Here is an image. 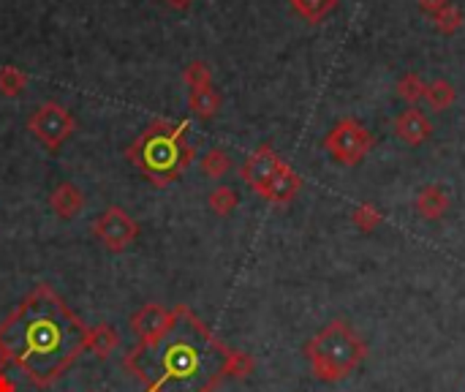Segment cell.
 I'll list each match as a JSON object with an SVG mask.
<instances>
[{"label":"cell","mask_w":465,"mask_h":392,"mask_svg":"<svg viewBox=\"0 0 465 392\" xmlns=\"http://www.w3.org/2000/svg\"><path fill=\"white\" fill-rule=\"evenodd\" d=\"M123 368L145 392H216L226 379H248L256 362L248 352L226 346L188 305H174L164 330L123 354Z\"/></svg>","instance_id":"6da1fadb"},{"label":"cell","mask_w":465,"mask_h":392,"mask_svg":"<svg viewBox=\"0 0 465 392\" xmlns=\"http://www.w3.org/2000/svg\"><path fill=\"white\" fill-rule=\"evenodd\" d=\"M88 327L49 284L30 289L0 321V344L25 379L46 389L85 352Z\"/></svg>","instance_id":"7a4b0ae2"},{"label":"cell","mask_w":465,"mask_h":392,"mask_svg":"<svg viewBox=\"0 0 465 392\" xmlns=\"http://www.w3.org/2000/svg\"><path fill=\"white\" fill-rule=\"evenodd\" d=\"M188 128L190 120H153L140 134V140L125 148V161L134 164L156 188L172 185L196 158V150L188 142Z\"/></svg>","instance_id":"3957f363"},{"label":"cell","mask_w":465,"mask_h":392,"mask_svg":"<svg viewBox=\"0 0 465 392\" xmlns=\"http://www.w3.org/2000/svg\"><path fill=\"white\" fill-rule=\"evenodd\" d=\"M305 357L313 379L335 384L349 379L365 362L368 346L346 321H332L305 344Z\"/></svg>","instance_id":"277c9868"},{"label":"cell","mask_w":465,"mask_h":392,"mask_svg":"<svg viewBox=\"0 0 465 392\" xmlns=\"http://www.w3.org/2000/svg\"><path fill=\"white\" fill-rule=\"evenodd\" d=\"M324 150L343 166H357L373 150V137L359 120L343 117L341 123L332 125V131L324 137Z\"/></svg>","instance_id":"5b68a950"},{"label":"cell","mask_w":465,"mask_h":392,"mask_svg":"<svg viewBox=\"0 0 465 392\" xmlns=\"http://www.w3.org/2000/svg\"><path fill=\"white\" fill-rule=\"evenodd\" d=\"M28 131L46 150L55 153L72 140V134L77 131V120L60 101H44L28 117Z\"/></svg>","instance_id":"8992f818"},{"label":"cell","mask_w":465,"mask_h":392,"mask_svg":"<svg viewBox=\"0 0 465 392\" xmlns=\"http://www.w3.org/2000/svg\"><path fill=\"white\" fill-rule=\"evenodd\" d=\"M93 237L109 251V253H123L134 245L140 237V221L131 218L123 208H106L101 216L93 221Z\"/></svg>","instance_id":"52a82bcc"},{"label":"cell","mask_w":465,"mask_h":392,"mask_svg":"<svg viewBox=\"0 0 465 392\" xmlns=\"http://www.w3.org/2000/svg\"><path fill=\"white\" fill-rule=\"evenodd\" d=\"M283 166V158L273 150V145H261L256 148L248 161L240 166V177L245 185H250L256 193H261V188L273 180V175Z\"/></svg>","instance_id":"ba28073f"},{"label":"cell","mask_w":465,"mask_h":392,"mask_svg":"<svg viewBox=\"0 0 465 392\" xmlns=\"http://www.w3.org/2000/svg\"><path fill=\"white\" fill-rule=\"evenodd\" d=\"M302 188V177L283 161V166L273 175V180L261 188V200H267L270 205H289L294 196L300 193Z\"/></svg>","instance_id":"9c48e42d"},{"label":"cell","mask_w":465,"mask_h":392,"mask_svg":"<svg viewBox=\"0 0 465 392\" xmlns=\"http://www.w3.org/2000/svg\"><path fill=\"white\" fill-rule=\"evenodd\" d=\"M430 131H433V125L425 117V112H419V109H406L394 117V137L411 148H419L422 142H427Z\"/></svg>","instance_id":"30bf717a"},{"label":"cell","mask_w":465,"mask_h":392,"mask_svg":"<svg viewBox=\"0 0 465 392\" xmlns=\"http://www.w3.org/2000/svg\"><path fill=\"white\" fill-rule=\"evenodd\" d=\"M49 208L60 221H74L85 208V193L74 183L65 180L49 193Z\"/></svg>","instance_id":"8fae6325"},{"label":"cell","mask_w":465,"mask_h":392,"mask_svg":"<svg viewBox=\"0 0 465 392\" xmlns=\"http://www.w3.org/2000/svg\"><path fill=\"white\" fill-rule=\"evenodd\" d=\"M169 316H172V308H166L161 303H148L134 316H131L128 324H131V330L137 333V338L142 341V338H150L158 330H164V324L169 321Z\"/></svg>","instance_id":"7c38bea8"},{"label":"cell","mask_w":465,"mask_h":392,"mask_svg":"<svg viewBox=\"0 0 465 392\" xmlns=\"http://www.w3.org/2000/svg\"><path fill=\"white\" fill-rule=\"evenodd\" d=\"M120 344H123V338H120V333L114 330L112 324H93V327H88V338H85V349L88 352H93L98 360H109V354L114 352V349H120Z\"/></svg>","instance_id":"4fadbf2b"},{"label":"cell","mask_w":465,"mask_h":392,"mask_svg":"<svg viewBox=\"0 0 465 392\" xmlns=\"http://www.w3.org/2000/svg\"><path fill=\"white\" fill-rule=\"evenodd\" d=\"M417 213L425 218V221H441L449 210V193L441 188V185H425L419 193H417Z\"/></svg>","instance_id":"5bb4252c"},{"label":"cell","mask_w":465,"mask_h":392,"mask_svg":"<svg viewBox=\"0 0 465 392\" xmlns=\"http://www.w3.org/2000/svg\"><path fill=\"white\" fill-rule=\"evenodd\" d=\"M221 104H224V98H221V93L213 85L196 88V90L188 93V109L199 120H213L221 112Z\"/></svg>","instance_id":"9a60e30c"},{"label":"cell","mask_w":465,"mask_h":392,"mask_svg":"<svg viewBox=\"0 0 465 392\" xmlns=\"http://www.w3.org/2000/svg\"><path fill=\"white\" fill-rule=\"evenodd\" d=\"M292 9L310 25H318L321 20H326L332 12H335L338 0H289Z\"/></svg>","instance_id":"2e32d148"},{"label":"cell","mask_w":465,"mask_h":392,"mask_svg":"<svg viewBox=\"0 0 465 392\" xmlns=\"http://www.w3.org/2000/svg\"><path fill=\"white\" fill-rule=\"evenodd\" d=\"M207 205H210V210H213L216 216L226 218V216H232L234 208L240 205V196H237V191H234L232 185H218V188H213V191L207 193Z\"/></svg>","instance_id":"e0dca14e"},{"label":"cell","mask_w":465,"mask_h":392,"mask_svg":"<svg viewBox=\"0 0 465 392\" xmlns=\"http://www.w3.org/2000/svg\"><path fill=\"white\" fill-rule=\"evenodd\" d=\"M28 88V74L17 65H0V96L17 98Z\"/></svg>","instance_id":"ac0fdd59"},{"label":"cell","mask_w":465,"mask_h":392,"mask_svg":"<svg viewBox=\"0 0 465 392\" xmlns=\"http://www.w3.org/2000/svg\"><path fill=\"white\" fill-rule=\"evenodd\" d=\"M425 101L430 104L433 112H444V109H449V107L457 101V90H454L446 80H435V82L427 85Z\"/></svg>","instance_id":"d6986e66"},{"label":"cell","mask_w":465,"mask_h":392,"mask_svg":"<svg viewBox=\"0 0 465 392\" xmlns=\"http://www.w3.org/2000/svg\"><path fill=\"white\" fill-rule=\"evenodd\" d=\"M232 172V156L224 148H213L202 158V175L210 180H221Z\"/></svg>","instance_id":"ffe728a7"},{"label":"cell","mask_w":465,"mask_h":392,"mask_svg":"<svg viewBox=\"0 0 465 392\" xmlns=\"http://www.w3.org/2000/svg\"><path fill=\"white\" fill-rule=\"evenodd\" d=\"M182 82H185L188 90L213 85V69H210V63H205V60H193V63H188V65H185V72H182Z\"/></svg>","instance_id":"44dd1931"},{"label":"cell","mask_w":465,"mask_h":392,"mask_svg":"<svg viewBox=\"0 0 465 392\" xmlns=\"http://www.w3.org/2000/svg\"><path fill=\"white\" fill-rule=\"evenodd\" d=\"M433 22H435V28H438L444 36H454V33L462 28V22H465V20H462V12H460L454 4H446L441 12H435V14H433Z\"/></svg>","instance_id":"7402d4cb"},{"label":"cell","mask_w":465,"mask_h":392,"mask_svg":"<svg viewBox=\"0 0 465 392\" xmlns=\"http://www.w3.org/2000/svg\"><path fill=\"white\" fill-rule=\"evenodd\" d=\"M425 90H427V85L419 74H406L401 82H397V96H401L403 101H409L411 107L425 98Z\"/></svg>","instance_id":"603a6c76"},{"label":"cell","mask_w":465,"mask_h":392,"mask_svg":"<svg viewBox=\"0 0 465 392\" xmlns=\"http://www.w3.org/2000/svg\"><path fill=\"white\" fill-rule=\"evenodd\" d=\"M351 221H354V226H357L359 232H373L376 226H381L384 216H381V210H378L376 205L365 202V205L354 208V213H351Z\"/></svg>","instance_id":"cb8c5ba5"},{"label":"cell","mask_w":465,"mask_h":392,"mask_svg":"<svg viewBox=\"0 0 465 392\" xmlns=\"http://www.w3.org/2000/svg\"><path fill=\"white\" fill-rule=\"evenodd\" d=\"M446 4H449V0H419V9H422L425 14H430V17H433V14H435V12H441Z\"/></svg>","instance_id":"d4e9b609"},{"label":"cell","mask_w":465,"mask_h":392,"mask_svg":"<svg viewBox=\"0 0 465 392\" xmlns=\"http://www.w3.org/2000/svg\"><path fill=\"white\" fill-rule=\"evenodd\" d=\"M164 4H166L169 9H174V12H185V9H190L193 0H164Z\"/></svg>","instance_id":"484cf974"},{"label":"cell","mask_w":465,"mask_h":392,"mask_svg":"<svg viewBox=\"0 0 465 392\" xmlns=\"http://www.w3.org/2000/svg\"><path fill=\"white\" fill-rule=\"evenodd\" d=\"M0 392H17V384L6 373H0Z\"/></svg>","instance_id":"4316f807"},{"label":"cell","mask_w":465,"mask_h":392,"mask_svg":"<svg viewBox=\"0 0 465 392\" xmlns=\"http://www.w3.org/2000/svg\"><path fill=\"white\" fill-rule=\"evenodd\" d=\"M12 365V357H9V352H6V346L0 344V373H6V368Z\"/></svg>","instance_id":"83f0119b"}]
</instances>
